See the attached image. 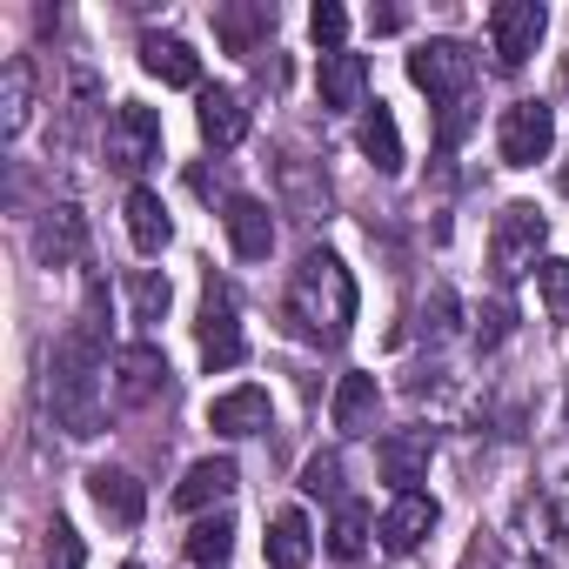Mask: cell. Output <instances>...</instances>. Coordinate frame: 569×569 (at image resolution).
Wrapping results in <instances>:
<instances>
[{"mask_svg":"<svg viewBox=\"0 0 569 569\" xmlns=\"http://www.w3.org/2000/svg\"><path fill=\"white\" fill-rule=\"evenodd\" d=\"M101 376H108V336H101V281L88 289V309L81 322L54 342L48 356V416L68 442H88L108 429V396H101Z\"/></svg>","mask_w":569,"mask_h":569,"instance_id":"obj_1","label":"cell"},{"mask_svg":"<svg viewBox=\"0 0 569 569\" xmlns=\"http://www.w3.org/2000/svg\"><path fill=\"white\" fill-rule=\"evenodd\" d=\"M281 322L289 336L316 342V349H342L349 329H356V274L342 254L329 248H309L289 274V296H281Z\"/></svg>","mask_w":569,"mask_h":569,"instance_id":"obj_2","label":"cell"},{"mask_svg":"<svg viewBox=\"0 0 569 569\" xmlns=\"http://www.w3.org/2000/svg\"><path fill=\"white\" fill-rule=\"evenodd\" d=\"M542 248H549V214L536 201H509L489 221V274H496V289H516L529 268H542Z\"/></svg>","mask_w":569,"mask_h":569,"instance_id":"obj_3","label":"cell"},{"mask_svg":"<svg viewBox=\"0 0 569 569\" xmlns=\"http://www.w3.org/2000/svg\"><path fill=\"white\" fill-rule=\"evenodd\" d=\"M101 154L114 174H141L148 161H161V114L141 108V101H121L101 128Z\"/></svg>","mask_w":569,"mask_h":569,"instance_id":"obj_4","label":"cell"},{"mask_svg":"<svg viewBox=\"0 0 569 569\" xmlns=\"http://www.w3.org/2000/svg\"><path fill=\"white\" fill-rule=\"evenodd\" d=\"M409 81H416L436 108H449V101L476 94V54H469L462 41H422V48L409 54Z\"/></svg>","mask_w":569,"mask_h":569,"instance_id":"obj_5","label":"cell"},{"mask_svg":"<svg viewBox=\"0 0 569 569\" xmlns=\"http://www.w3.org/2000/svg\"><path fill=\"white\" fill-rule=\"evenodd\" d=\"M542 28H549L542 0H502V8H489V54H496V68L522 74L529 54L542 48Z\"/></svg>","mask_w":569,"mask_h":569,"instance_id":"obj_6","label":"cell"},{"mask_svg":"<svg viewBox=\"0 0 569 569\" xmlns=\"http://www.w3.org/2000/svg\"><path fill=\"white\" fill-rule=\"evenodd\" d=\"M194 336H201V362H208V369H234V362L248 356L241 302H234L228 281H214V274H208V296H201V322H194Z\"/></svg>","mask_w":569,"mask_h":569,"instance_id":"obj_7","label":"cell"},{"mask_svg":"<svg viewBox=\"0 0 569 569\" xmlns=\"http://www.w3.org/2000/svg\"><path fill=\"white\" fill-rule=\"evenodd\" d=\"M549 148H556V114H549V101H509L502 121H496V154H502V168H536Z\"/></svg>","mask_w":569,"mask_h":569,"instance_id":"obj_8","label":"cell"},{"mask_svg":"<svg viewBox=\"0 0 569 569\" xmlns=\"http://www.w3.org/2000/svg\"><path fill=\"white\" fill-rule=\"evenodd\" d=\"M114 396H121L128 409L161 402V396H168V356H161L154 342H128V349H114Z\"/></svg>","mask_w":569,"mask_h":569,"instance_id":"obj_9","label":"cell"},{"mask_svg":"<svg viewBox=\"0 0 569 569\" xmlns=\"http://www.w3.org/2000/svg\"><path fill=\"white\" fill-rule=\"evenodd\" d=\"M34 254H41L48 268H81V261H88V214H81L74 201H54V208L41 214V228H34Z\"/></svg>","mask_w":569,"mask_h":569,"instance_id":"obj_10","label":"cell"},{"mask_svg":"<svg viewBox=\"0 0 569 569\" xmlns=\"http://www.w3.org/2000/svg\"><path fill=\"white\" fill-rule=\"evenodd\" d=\"M221 228H228V248H234L241 261H268V248H274V214H268V201L228 194V201H221Z\"/></svg>","mask_w":569,"mask_h":569,"instance_id":"obj_11","label":"cell"},{"mask_svg":"<svg viewBox=\"0 0 569 569\" xmlns=\"http://www.w3.org/2000/svg\"><path fill=\"white\" fill-rule=\"evenodd\" d=\"M436 522H442V502L422 496V489H402V496L382 509V549H389V556H409Z\"/></svg>","mask_w":569,"mask_h":569,"instance_id":"obj_12","label":"cell"},{"mask_svg":"<svg viewBox=\"0 0 569 569\" xmlns=\"http://www.w3.org/2000/svg\"><path fill=\"white\" fill-rule=\"evenodd\" d=\"M234 482H241V469H234V456H201L181 482H174V509H188V516H201V509H221L228 496H234Z\"/></svg>","mask_w":569,"mask_h":569,"instance_id":"obj_13","label":"cell"},{"mask_svg":"<svg viewBox=\"0 0 569 569\" xmlns=\"http://www.w3.org/2000/svg\"><path fill=\"white\" fill-rule=\"evenodd\" d=\"M322 108L329 114H369V61L362 54H322Z\"/></svg>","mask_w":569,"mask_h":569,"instance_id":"obj_14","label":"cell"},{"mask_svg":"<svg viewBox=\"0 0 569 569\" xmlns=\"http://www.w3.org/2000/svg\"><path fill=\"white\" fill-rule=\"evenodd\" d=\"M208 429H214V436H228V442H241V436H261V429H268V389L241 382V389L214 396V402H208Z\"/></svg>","mask_w":569,"mask_h":569,"instance_id":"obj_15","label":"cell"},{"mask_svg":"<svg viewBox=\"0 0 569 569\" xmlns=\"http://www.w3.org/2000/svg\"><path fill=\"white\" fill-rule=\"evenodd\" d=\"M429 456H436L429 429L382 436V449H376V462H382V482H396V496H402V489H416V482H429Z\"/></svg>","mask_w":569,"mask_h":569,"instance_id":"obj_16","label":"cell"},{"mask_svg":"<svg viewBox=\"0 0 569 569\" xmlns=\"http://www.w3.org/2000/svg\"><path fill=\"white\" fill-rule=\"evenodd\" d=\"M88 496H94V509H101L114 529H141V516H148V489H141L128 469H94V476H88Z\"/></svg>","mask_w":569,"mask_h":569,"instance_id":"obj_17","label":"cell"},{"mask_svg":"<svg viewBox=\"0 0 569 569\" xmlns=\"http://www.w3.org/2000/svg\"><path fill=\"white\" fill-rule=\"evenodd\" d=\"M141 68L161 88H201V54L181 34H141Z\"/></svg>","mask_w":569,"mask_h":569,"instance_id":"obj_18","label":"cell"},{"mask_svg":"<svg viewBox=\"0 0 569 569\" xmlns=\"http://www.w3.org/2000/svg\"><path fill=\"white\" fill-rule=\"evenodd\" d=\"M194 121H201V141H208L214 154H228V148H241V141H248V101H241L234 88H208Z\"/></svg>","mask_w":569,"mask_h":569,"instance_id":"obj_19","label":"cell"},{"mask_svg":"<svg viewBox=\"0 0 569 569\" xmlns=\"http://www.w3.org/2000/svg\"><path fill=\"white\" fill-rule=\"evenodd\" d=\"M28 121H34V61L8 54V68H0V141H21Z\"/></svg>","mask_w":569,"mask_h":569,"instance_id":"obj_20","label":"cell"},{"mask_svg":"<svg viewBox=\"0 0 569 569\" xmlns=\"http://www.w3.org/2000/svg\"><path fill=\"white\" fill-rule=\"evenodd\" d=\"M329 416H336V429L342 436H369L376 429V416H382V389H376V376H342L336 382V402H329Z\"/></svg>","mask_w":569,"mask_h":569,"instance_id":"obj_21","label":"cell"},{"mask_svg":"<svg viewBox=\"0 0 569 569\" xmlns=\"http://www.w3.org/2000/svg\"><path fill=\"white\" fill-rule=\"evenodd\" d=\"M214 34L228 54H261V41L274 34V8H261V0H234V8H214Z\"/></svg>","mask_w":569,"mask_h":569,"instance_id":"obj_22","label":"cell"},{"mask_svg":"<svg viewBox=\"0 0 569 569\" xmlns=\"http://www.w3.org/2000/svg\"><path fill=\"white\" fill-rule=\"evenodd\" d=\"M309 556H316L309 516H302V509H281V516L268 522V562H274V569H309Z\"/></svg>","mask_w":569,"mask_h":569,"instance_id":"obj_23","label":"cell"},{"mask_svg":"<svg viewBox=\"0 0 569 569\" xmlns=\"http://www.w3.org/2000/svg\"><path fill=\"white\" fill-rule=\"evenodd\" d=\"M168 234H174V221H168L161 194H154V188H128V241H134L141 254H161Z\"/></svg>","mask_w":569,"mask_h":569,"instance_id":"obj_24","label":"cell"},{"mask_svg":"<svg viewBox=\"0 0 569 569\" xmlns=\"http://www.w3.org/2000/svg\"><path fill=\"white\" fill-rule=\"evenodd\" d=\"M356 141H362V154L376 161V174H402V128H396V114H389L382 101H376V108L362 114Z\"/></svg>","mask_w":569,"mask_h":569,"instance_id":"obj_25","label":"cell"},{"mask_svg":"<svg viewBox=\"0 0 569 569\" xmlns=\"http://www.w3.org/2000/svg\"><path fill=\"white\" fill-rule=\"evenodd\" d=\"M228 549H234V516H228V509H214V516H201V522L188 529V562H194V569H221Z\"/></svg>","mask_w":569,"mask_h":569,"instance_id":"obj_26","label":"cell"},{"mask_svg":"<svg viewBox=\"0 0 569 569\" xmlns=\"http://www.w3.org/2000/svg\"><path fill=\"white\" fill-rule=\"evenodd\" d=\"M369 529H376V516H369L362 502H342L336 522H329V556H336V562H362V556H369Z\"/></svg>","mask_w":569,"mask_h":569,"instance_id":"obj_27","label":"cell"},{"mask_svg":"<svg viewBox=\"0 0 569 569\" xmlns=\"http://www.w3.org/2000/svg\"><path fill=\"white\" fill-rule=\"evenodd\" d=\"M168 274H154V268H134L128 274V309H134V322H161L168 316Z\"/></svg>","mask_w":569,"mask_h":569,"instance_id":"obj_28","label":"cell"},{"mask_svg":"<svg viewBox=\"0 0 569 569\" xmlns=\"http://www.w3.org/2000/svg\"><path fill=\"white\" fill-rule=\"evenodd\" d=\"M456 322H462V309H456V289H449V281H436V289H429V302H422V342H449L456 336Z\"/></svg>","mask_w":569,"mask_h":569,"instance_id":"obj_29","label":"cell"},{"mask_svg":"<svg viewBox=\"0 0 569 569\" xmlns=\"http://www.w3.org/2000/svg\"><path fill=\"white\" fill-rule=\"evenodd\" d=\"M536 289H542L549 316H556V322H569V254H542V268H536Z\"/></svg>","mask_w":569,"mask_h":569,"instance_id":"obj_30","label":"cell"},{"mask_svg":"<svg viewBox=\"0 0 569 569\" xmlns=\"http://www.w3.org/2000/svg\"><path fill=\"white\" fill-rule=\"evenodd\" d=\"M302 489L342 509V456H336V449H329V456H309V462H302Z\"/></svg>","mask_w":569,"mask_h":569,"instance_id":"obj_31","label":"cell"},{"mask_svg":"<svg viewBox=\"0 0 569 569\" xmlns=\"http://www.w3.org/2000/svg\"><path fill=\"white\" fill-rule=\"evenodd\" d=\"M469 121H476V94H462V101L436 108V148H442V154H456V148H462V134H469Z\"/></svg>","mask_w":569,"mask_h":569,"instance_id":"obj_32","label":"cell"},{"mask_svg":"<svg viewBox=\"0 0 569 569\" xmlns=\"http://www.w3.org/2000/svg\"><path fill=\"white\" fill-rule=\"evenodd\" d=\"M309 34H316V48H322V54H342V41H349V14L336 8V0H316Z\"/></svg>","mask_w":569,"mask_h":569,"instance_id":"obj_33","label":"cell"},{"mask_svg":"<svg viewBox=\"0 0 569 569\" xmlns=\"http://www.w3.org/2000/svg\"><path fill=\"white\" fill-rule=\"evenodd\" d=\"M88 562V549H81V536H74V522H48V569H81Z\"/></svg>","mask_w":569,"mask_h":569,"instance_id":"obj_34","label":"cell"},{"mask_svg":"<svg viewBox=\"0 0 569 569\" xmlns=\"http://www.w3.org/2000/svg\"><path fill=\"white\" fill-rule=\"evenodd\" d=\"M281 181H289V201H296V208H309V214H322V201H329V188H316V181H309V174L296 168V154H289V161H281Z\"/></svg>","mask_w":569,"mask_h":569,"instance_id":"obj_35","label":"cell"},{"mask_svg":"<svg viewBox=\"0 0 569 569\" xmlns=\"http://www.w3.org/2000/svg\"><path fill=\"white\" fill-rule=\"evenodd\" d=\"M509 322H516V316H509V302H489V309L476 316V349H496V342L509 336Z\"/></svg>","mask_w":569,"mask_h":569,"instance_id":"obj_36","label":"cell"},{"mask_svg":"<svg viewBox=\"0 0 569 569\" xmlns=\"http://www.w3.org/2000/svg\"><path fill=\"white\" fill-rule=\"evenodd\" d=\"M369 28H376V34H396V28H402V8H376Z\"/></svg>","mask_w":569,"mask_h":569,"instance_id":"obj_37","label":"cell"},{"mask_svg":"<svg viewBox=\"0 0 569 569\" xmlns=\"http://www.w3.org/2000/svg\"><path fill=\"white\" fill-rule=\"evenodd\" d=\"M556 188H562V194H569V161H562V174H556Z\"/></svg>","mask_w":569,"mask_h":569,"instance_id":"obj_38","label":"cell"},{"mask_svg":"<svg viewBox=\"0 0 569 569\" xmlns=\"http://www.w3.org/2000/svg\"><path fill=\"white\" fill-rule=\"evenodd\" d=\"M562 429H569V389H562Z\"/></svg>","mask_w":569,"mask_h":569,"instance_id":"obj_39","label":"cell"},{"mask_svg":"<svg viewBox=\"0 0 569 569\" xmlns=\"http://www.w3.org/2000/svg\"><path fill=\"white\" fill-rule=\"evenodd\" d=\"M462 569H482V556H469V562H462Z\"/></svg>","mask_w":569,"mask_h":569,"instance_id":"obj_40","label":"cell"},{"mask_svg":"<svg viewBox=\"0 0 569 569\" xmlns=\"http://www.w3.org/2000/svg\"><path fill=\"white\" fill-rule=\"evenodd\" d=\"M121 569H141V562H121Z\"/></svg>","mask_w":569,"mask_h":569,"instance_id":"obj_41","label":"cell"},{"mask_svg":"<svg viewBox=\"0 0 569 569\" xmlns=\"http://www.w3.org/2000/svg\"><path fill=\"white\" fill-rule=\"evenodd\" d=\"M562 81H569V68H562Z\"/></svg>","mask_w":569,"mask_h":569,"instance_id":"obj_42","label":"cell"}]
</instances>
